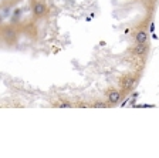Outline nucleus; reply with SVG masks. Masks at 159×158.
I'll return each instance as SVG.
<instances>
[{"mask_svg":"<svg viewBox=\"0 0 159 158\" xmlns=\"http://www.w3.org/2000/svg\"><path fill=\"white\" fill-rule=\"evenodd\" d=\"M93 107H94V108H105V107H108V103L95 101V103H93Z\"/></svg>","mask_w":159,"mask_h":158,"instance_id":"8","label":"nucleus"},{"mask_svg":"<svg viewBox=\"0 0 159 158\" xmlns=\"http://www.w3.org/2000/svg\"><path fill=\"white\" fill-rule=\"evenodd\" d=\"M54 107H57V108H71V107H74V104L70 100H58V101L54 103Z\"/></svg>","mask_w":159,"mask_h":158,"instance_id":"7","label":"nucleus"},{"mask_svg":"<svg viewBox=\"0 0 159 158\" xmlns=\"http://www.w3.org/2000/svg\"><path fill=\"white\" fill-rule=\"evenodd\" d=\"M3 39L6 40L7 43H13L14 40H16V37H17V33H16V30L13 29L11 26H9V27H6V29L3 30Z\"/></svg>","mask_w":159,"mask_h":158,"instance_id":"4","label":"nucleus"},{"mask_svg":"<svg viewBox=\"0 0 159 158\" xmlns=\"http://www.w3.org/2000/svg\"><path fill=\"white\" fill-rule=\"evenodd\" d=\"M136 81H138V77L136 76H125V77H122L121 81H119V84H121V91H128V90H131L136 84Z\"/></svg>","mask_w":159,"mask_h":158,"instance_id":"1","label":"nucleus"},{"mask_svg":"<svg viewBox=\"0 0 159 158\" xmlns=\"http://www.w3.org/2000/svg\"><path fill=\"white\" fill-rule=\"evenodd\" d=\"M33 13L36 17H41L44 16V14L47 13V6L44 3H41V2H36L33 6Z\"/></svg>","mask_w":159,"mask_h":158,"instance_id":"5","label":"nucleus"},{"mask_svg":"<svg viewBox=\"0 0 159 158\" xmlns=\"http://www.w3.org/2000/svg\"><path fill=\"white\" fill-rule=\"evenodd\" d=\"M148 50H149V44H146V43H142V44H139V43H136L135 46L132 47V54L135 57H143L148 53Z\"/></svg>","mask_w":159,"mask_h":158,"instance_id":"3","label":"nucleus"},{"mask_svg":"<svg viewBox=\"0 0 159 158\" xmlns=\"http://www.w3.org/2000/svg\"><path fill=\"white\" fill-rule=\"evenodd\" d=\"M148 37H149V34H148V31L146 30H138L135 33V41L136 43H139V44H142V43H146L148 41Z\"/></svg>","mask_w":159,"mask_h":158,"instance_id":"6","label":"nucleus"},{"mask_svg":"<svg viewBox=\"0 0 159 158\" xmlns=\"http://www.w3.org/2000/svg\"><path fill=\"white\" fill-rule=\"evenodd\" d=\"M121 98H122V91H121V90L112 89L108 91L107 103H108V105H116L119 101H121Z\"/></svg>","mask_w":159,"mask_h":158,"instance_id":"2","label":"nucleus"}]
</instances>
